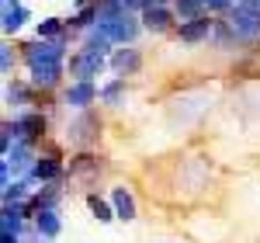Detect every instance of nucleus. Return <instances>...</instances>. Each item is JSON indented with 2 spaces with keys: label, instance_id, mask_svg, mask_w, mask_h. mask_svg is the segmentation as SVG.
Returning <instances> with one entry per match:
<instances>
[{
  "label": "nucleus",
  "instance_id": "obj_4",
  "mask_svg": "<svg viewBox=\"0 0 260 243\" xmlns=\"http://www.w3.org/2000/svg\"><path fill=\"white\" fill-rule=\"evenodd\" d=\"M24 59L28 66H42V63H62V39L56 42H35L24 49Z\"/></svg>",
  "mask_w": 260,
  "mask_h": 243
},
{
  "label": "nucleus",
  "instance_id": "obj_20",
  "mask_svg": "<svg viewBox=\"0 0 260 243\" xmlns=\"http://www.w3.org/2000/svg\"><path fill=\"white\" fill-rule=\"evenodd\" d=\"M39 39H62V21L59 18L39 21Z\"/></svg>",
  "mask_w": 260,
  "mask_h": 243
},
{
  "label": "nucleus",
  "instance_id": "obj_12",
  "mask_svg": "<svg viewBox=\"0 0 260 243\" xmlns=\"http://www.w3.org/2000/svg\"><path fill=\"white\" fill-rule=\"evenodd\" d=\"M59 216H56V208H42L39 216H35V229H39V236H59Z\"/></svg>",
  "mask_w": 260,
  "mask_h": 243
},
{
  "label": "nucleus",
  "instance_id": "obj_16",
  "mask_svg": "<svg viewBox=\"0 0 260 243\" xmlns=\"http://www.w3.org/2000/svg\"><path fill=\"white\" fill-rule=\"evenodd\" d=\"M87 205H90V212H94L98 223H111V219H118V216H115V205H108L104 198H98V195H87Z\"/></svg>",
  "mask_w": 260,
  "mask_h": 243
},
{
  "label": "nucleus",
  "instance_id": "obj_21",
  "mask_svg": "<svg viewBox=\"0 0 260 243\" xmlns=\"http://www.w3.org/2000/svg\"><path fill=\"white\" fill-rule=\"evenodd\" d=\"M98 170H101V163L94 157H77L70 163V174H98Z\"/></svg>",
  "mask_w": 260,
  "mask_h": 243
},
{
  "label": "nucleus",
  "instance_id": "obj_17",
  "mask_svg": "<svg viewBox=\"0 0 260 243\" xmlns=\"http://www.w3.org/2000/svg\"><path fill=\"white\" fill-rule=\"evenodd\" d=\"M174 7H177L180 21H194V18H201V11H208L205 0H174Z\"/></svg>",
  "mask_w": 260,
  "mask_h": 243
},
{
  "label": "nucleus",
  "instance_id": "obj_8",
  "mask_svg": "<svg viewBox=\"0 0 260 243\" xmlns=\"http://www.w3.org/2000/svg\"><path fill=\"white\" fill-rule=\"evenodd\" d=\"M212 32H215V24L205 18V14L194 18V21H180V39L184 42H201V39H208Z\"/></svg>",
  "mask_w": 260,
  "mask_h": 243
},
{
  "label": "nucleus",
  "instance_id": "obj_19",
  "mask_svg": "<svg viewBox=\"0 0 260 243\" xmlns=\"http://www.w3.org/2000/svg\"><path fill=\"white\" fill-rule=\"evenodd\" d=\"M101 98H104L108 104H121V101H125V80L118 77V80L108 83V87H101Z\"/></svg>",
  "mask_w": 260,
  "mask_h": 243
},
{
  "label": "nucleus",
  "instance_id": "obj_2",
  "mask_svg": "<svg viewBox=\"0 0 260 243\" xmlns=\"http://www.w3.org/2000/svg\"><path fill=\"white\" fill-rule=\"evenodd\" d=\"M98 32L101 35H108L111 42H132L139 35V21L132 18V14H98Z\"/></svg>",
  "mask_w": 260,
  "mask_h": 243
},
{
  "label": "nucleus",
  "instance_id": "obj_18",
  "mask_svg": "<svg viewBox=\"0 0 260 243\" xmlns=\"http://www.w3.org/2000/svg\"><path fill=\"white\" fill-rule=\"evenodd\" d=\"M24 21H28V11H24L21 4H18V7H4V32H7V35L18 32Z\"/></svg>",
  "mask_w": 260,
  "mask_h": 243
},
{
  "label": "nucleus",
  "instance_id": "obj_22",
  "mask_svg": "<svg viewBox=\"0 0 260 243\" xmlns=\"http://www.w3.org/2000/svg\"><path fill=\"white\" fill-rule=\"evenodd\" d=\"M7 101H18V104H28V90L21 83H7Z\"/></svg>",
  "mask_w": 260,
  "mask_h": 243
},
{
  "label": "nucleus",
  "instance_id": "obj_9",
  "mask_svg": "<svg viewBox=\"0 0 260 243\" xmlns=\"http://www.w3.org/2000/svg\"><path fill=\"white\" fill-rule=\"evenodd\" d=\"M111 205H115V216L118 219H125V223L136 219V198H132L128 188H111Z\"/></svg>",
  "mask_w": 260,
  "mask_h": 243
},
{
  "label": "nucleus",
  "instance_id": "obj_26",
  "mask_svg": "<svg viewBox=\"0 0 260 243\" xmlns=\"http://www.w3.org/2000/svg\"><path fill=\"white\" fill-rule=\"evenodd\" d=\"M4 7H18V0H4Z\"/></svg>",
  "mask_w": 260,
  "mask_h": 243
},
{
  "label": "nucleus",
  "instance_id": "obj_1",
  "mask_svg": "<svg viewBox=\"0 0 260 243\" xmlns=\"http://www.w3.org/2000/svg\"><path fill=\"white\" fill-rule=\"evenodd\" d=\"M229 32L240 42H257L260 39V7H250V4L240 0L233 7V14H229Z\"/></svg>",
  "mask_w": 260,
  "mask_h": 243
},
{
  "label": "nucleus",
  "instance_id": "obj_11",
  "mask_svg": "<svg viewBox=\"0 0 260 243\" xmlns=\"http://www.w3.org/2000/svg\"><path fill=\"white\" fill-rule=\"evenodd\" d=\"M111 66L118 70L121 77H128V73H136V70L142 66V56L136 52V49H118V52L111 56Z\"/></svg>",
  "mask_w": 260,
  "mask_h": 243
},
{
  "label": "nucleus",
  "instance_id": "obj_25",
  "mask_svg": "<svg viewBox=\"0 0 260 243\" xmlns=\"http://www.w3.org/2000/svg\"><path fill=\"white\" fill-rule=\"evenodd\" d=\"M0 66H4V73H11V49L7 45L0 49Z\"/></svg>",
  "mask_w": 260,
  "mask_h": 243
},
{
  "label": "nucleus",
  "instance_id": "obj_3",
  "mask_svg": "<svg viewBox=\"0 0 260 243\" xmlns=\"http://www.w3.org/2000/svg\"><path fill=\"white\" fill-rule=\"evenodd\" d=\"M104 70V52H94V49H80L73 59H70V73L77 80H90Z\"/></svg>",
  "mask_w": 260,
  "mask_h": 243
},
{
  "label": "nucleus",
  "instance_id": "obj_10",
  "mask_svg": "<svg viewBox=\"0 0 260 243\" xmlns=\"http://www.w3.org/2000/svg\"><path fill=\"white\" fill-rule=\"evenodd\" d=\"M62 77V63H42V66H31V83L35 87H56Z\"/></svg>",
  "mask_w": 260,
  "mask_h": 243
},
{
  "label": "nucleus",
  "instance_id": "obj_5",
  "mask_svg": "<svg viewBox=\"0 0 260 243\" xmlns=\"http://www.w3.org/2000/svg\"><path fill=\"white\" fill-rule=\"evenodd\" d=\"M94 136H98V118H90V115H80V118L66 129V139L73 142V146H87Z\"/></svg>",
  "mask_w": 260,
  "mask_h": 243
},
{
  "label": "nucleus",
  "instance_id": "obj_24",
  "mask_svg": "<svg viewBox=\"0 0 260 243\" xmlns=\"http://www.w3.org/2000/svg\"><path fill=\"white\" fill-rule=\"evenodd\" d=\"M90 18H98V7H94V11H80V14L73 18V28H87V24H90Z\"/></svg>",
  "mask_w": 260,
  "mask_h": 243
},
{
  "label": "nucleus",
  "instance_id": "obj_7",
  "mask_svg": "<svg viewBox=\"0 0 260 243\" xmlns=\"http://www.w3.org/2000/svg\"><path fill=\"white\" fill-rule=\"evenodd\" d=\"M11 125H14V136H18V142H31V139L42 132V129H45V118H42V115H21V118H14Z\"/></svg>",
  "mask_w": 260,
  "mask_h": 243
},
{
  "label": "nucleus",
  "instance_id": "obj_14",
  "mask_svg": "<svg viewBox=\"0 0 260 243\" xmlns=\"http://www.w3.org/2000/svg\"><path fill=\"white\" fill-rule=\"evenodd\" d=\"M170 11H167V7H146V11H142V24H146V28H149V32H163V28H170Z\"/></svg>",
  "mask_w": 260,
  "mask_h": 243
},
{
  "label": "nucleus",
  "instance_id": "obj_6",
  "mask_svg": "<svg viewBox=\"0 0 260 243\" xmlns=\"http://www.w3.org/2000/svg\"><path fill=\"white\" fill-rule=\"evenodd\" d=\"M94 98H98V87L90 80H77L73 87H66V104H70V108H80L83 111V108H90Z\"/></svg>",
  "mask_w": 260,
  "mask_h": 243
},
{
  "label": "nucleus",
  "instance_id": "obj_15",
  "mask_svg": "<svg viewBox=\"0 0 260 243\" xmlns=\"http://www.w3.org/2000/svg\"><path fill=\"white\" fill-rule=\"evenodd\" d=\"M28 184H31V177H24V181H14V184H4V205H11V202L21 205L24 198H28V191H31Z\"/></svg>",
  "mask_w": 260,
  "mask_h": 243
},
{
  "label": "nucleus",
  "instance_id": "obj_23",
  "mask_svg": "<svg viewBox=\"0 0 260 243\" xmlns=\"http://www.w3.org/2000/svg\"><path fill=\"white\" fill-rule=\"evenodd\" d=\"M236 4H240V0H205L208 11H233Z\"/></svg>",
  "mask_w": 260,
  "mask_h": 243
},
{
  "label": "nucleus",
  "instance_id": "obj_13",
  "mask_svg": "<svg viewBox=\"0 0 260 243\" xmlns=\"http://www.w3.org/2000/svg\"><path fill=\"white\" fill-rule=\"evenodd\" d=\"M62 174V163L52 160V157H42V160H35V167H31V181H56Z\"/></svg>",
  "mask_w": 260,
  "mask_h": 243
}]
</instances>
